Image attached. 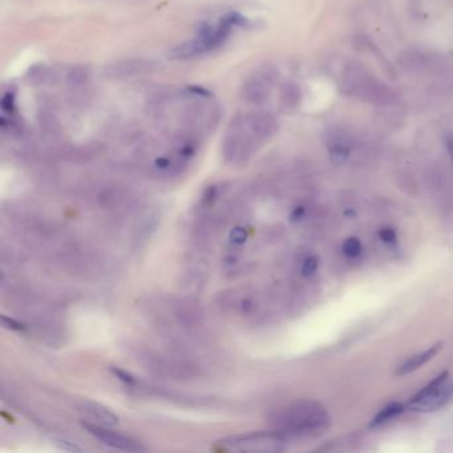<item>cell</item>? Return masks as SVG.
Segmentation results:
<instances>
[{
    "label": "cell",
    "mask_w": 453,
    "mask_h": 453,
    "mask_svg": "<svg viewBox=\"0 0 453 453\" xmlns=\"http://www.w3.org/2000/svg\"><path fill=\"white\" fill-rule=\"evenodd\" d=\"M404 408L406 407L401 403H398V401L391 403L372 419V422L369 423V427H378V425H381L384 423L390 422V420L395 419L396 416H399L401 413H403Z\"/></svg>",
    "instance_id": "12"
},
{
    "label": "cell",
    "mask_w": 453,
    "mask_h": 453,
    "mask_svg": "<svg viewBox=\"0 0 453 453\" xmlns=\"http://www.w3.org/2000/svg\"><path fill=\"white\" fill-rule=\"evenodd\" d=\"M278 431L286 437H315L326 432L330 427V416L326 408L315 401H299L285 411L281 412L276 419Z\"/></svg>",
    "instance_id": "2"
},
{
    "label": "cell",
    "mask_w": 453,
    "mask_h": 453,
    "mask_svg": "<svg viewBox=\"0 0 453 453\" xmlns=\"http://www.w3.org/2000/svg\"><path fill=\"white\" fill-rule=\"evenodd\" d=\"M276 127L275 117L267 112H252L234 118L223 144L225 156L232 161L249 157L259 142L274 135Z\"/></svg>",
    "instance_id": "1"
},
{
    "label": "cell",
    "mask_w": 453,
    "mask_h": 453,
    "mask_svg": "<svg viewBox=\"0 0 453 453\" xmlns=\"http://www.w3.org/2000/svg\"><path fill=\"white\" fill-rule=\"evenodd\" d=\"M451 388L448 381L431 391L420 390L408 403V408L413 412H433L442 408L449 399Z\"/></svg>",
    "instance_id": "5"
},
{
    "label": "cell",
    "mask_w": 453,
    "mask_h": 453,
    "mask_svg": "<svg viewBox=\"0 0 453 453\" xmlns=\"http://www.w3.org/2000/svg\"><path fill=\"white\" fill-rule=\"evenodd\" d=\"M59 444V447L64 449V451H68V452H76V451H80L76 445H72L71 443H68V442H57Z\"/></svg>",
    "instance_id": "18"
},
{
    "label": "cell",
    "mask_w": 453,
    "mask_h": 453,
    "mask_svg": "<svg viewBox=\"0 0 453 453\" xmlns=\"http://www.w3.org/2000/svg\"><path fill=\"white\" fill-rule=\"evenodd\" d=\"M281 109L284 112H291L294 111L299 101H301V91L299 88L294 84L286 85L281 94Z\"/></svg>",
    "instance_id": "11"
},
{
    "label": "cell",
    "mask_w": 453,
    "mask_h": 453,
    "mask_svg": "<svg viewBox=\"0 0 453 453\" xmlns=\"http://www.w3.org/2000/svg\"><path fill=\"white\" fill-rule=\"evenodd\" d=\"M443 348V343H437L432 347L427 348L425 351H423L420 354H416L410 359H407L401 367L396 371V375L398 376H406L408 374H412L415 371H418L419 369H422L424 364H427L428 362H431L437 354L439 351Z\"/></svg>",
    "instance_id": "10"
},
{
    "label": "cell",
    "mask_w": 453,
    "mask_h": 453,
    "mask_svg": "<svg viewBox=\"0 0 453 453\" xmlns=\"http://www.w3.org/2000/svg\"><path fill=\"white\" fill-rule=\"evenodd\" d=\"M84 428L88 432L91 433L92 436H95L97 440H100L101 443L106 444V445L113 448V449L125 451V452H140V451H144V448H142L136 440H133V439H130V437H128V436H124V435L109 431L106 427L85 423Z\"/></svg>",
    "instance_id": "6"
},
{
    "label": "cell",
    "mask_w": 453,
    "mask_h": 453,
    "mask_svg": "<svg viewBox=\"0 0 453 453\" xmlns=\"http://www.w3.org/2000/svg\"><path fill=\"white\" fill-rule=\"evenodd\" d=\"M246 19H243L238 13L226 15L218 26L214 28L211 26H205L200 33L189 42L184 43L174 48L170 57L173 59H190L196 57L202 53L209 52L220 47L222 43L228 39L233 27L235 26H246Z\"/></svg>",
    "instance_id": "3"
},
{
    "label": "cell",
    "mask_w": 453,
    "mask_h": 453,
    "mask_svg": "<svg viewBox=\"0 0 453 453\" xmlns=\"http://www.w3.org/2000/svg\"><path fill=\"white\" fill-rule=\"evenodd\" d=\"M287 437L279 431L234 435L217 442L214 449L228 453H274L286 449Z\"/></svg>",
    "instance_id": "4"
},
{
    "label": "cell",
    "mask_w": 453,
    "mask_h": 453,
    "mask_svg": "<svg viewBox=\"0 0 453 453\" xmlns=\"http://www.w3.org/2000/svg\"><path fill=\"white\" fill-rule=\"evenodd\" d=\"M82 412L84 413L88 419H91L89 424H96V425H101V427H112L116 425L118 423V418L115 413L109 411L104 406L92 403V401H86L82 408Z\"/></svg>",
    "instance_id": "9"
},
{
    "label": "cell",
    "mask_w": 453,
    "mask_h": 453,
    "mask_svg": "<svg viewBox=\"0 0 453 453\" xmlns=\"http://www.w3.org/2000/svg\"><path fill=\"white\" fill-rule=\"evenodd\" d=\"M247 240V233L243 228H234L229 234V241L233 245H242Z\"/></svg>",
    "instance_id": "15"
},
{
    "label": "cell",
    "mask_w": 453,
    "mask_h": 453,
    "mask_svg": "<svg viewBox=\"0 0 453 453\" xmlns=\"http://www.w3.org/2000/svg\"><path fill=\"white\" fill-rule=\"evenodd\" d=\"M327 149L330 161L340 167L343 165L351 153V140L342 130H332L327 138Z\"/></svg>",
    "instance_id": "7"
},
{
    "label": "cell",
    "mask_w": 453,
    "mask_h": 453,
    "mask_svg": "<svg viewBox=\"0 0 453 453\" xmlns=\"http://www.w3.org/2000/svg\"><path fill=\"white\" fill-rule=\"evenodd\" d=\"M270 84H272V79L267 74H258L253 79H250L245 88V99L249 103L253 104H262L270 95Z\"/></svg>",
    "instance_id": "8"
},
{
    "label": "cell",
    "mask_w": 453,
    "mask_h": 453,
    "mask_svg": "<svg viewBox=\"0 0 453 453\" xmlns=\"http://www.w3.org/2000/svg\"><path fill=\"white\" fill-rule=\"evenodd\" d=\"M318 266H319V259L316 257L306 258L305 262L302 264V274L305 276H311L315 273Z\"/></svg>",
    "instance_id": "14"
},
{
    "label": "cell",
    "mask_w": 453,
    "mask_h": 453,
    "mask_svg": "<svg viewBox=\"0 0 453 453\" xmlns=\"http://www.w3.org/2000/svg\"><path fill=\"white\" fill-rule=\"evenodd\" d=\"M447 149H448V153H449L453 162V136L447 138Z\"/></svg>",
    "instance_id": "19"
},
{
    "label": "cell",
    "mask_w": 453,
    "mask_h": 453,
    "mask_svg": "<svg viewBox=\"0 0 453 453\" xmlns=\"http://www.w3.org/2000/svg\"><path fill=\"white\" fill-rule=\"evenodd\" d=\"M380 240L386 243L396 242V233L391 228H384L379 232Z\"/></svg>",
    "instance_id": "16"
},
{
    "label": "cell",
    "mask_w": 453,
    "mask_h": 453,
    "mask_svg": "<svg viewBox=\"0 0 453 453\" xmlns=\"http://www.w3.org/2000/svg\"><path fill=\"white\" fill-rule=\"evenodd\" d=\"M1 322H3L4 326L7 327V328H10V330H13V331H23V330H24V326L21 325V322H18V320H15V319H12V318L3 316V318H1Z\"/></svg>",
    "instance_id": "17"
},
{
    "label": "cell",
    "mask_w": 453,
    "mask_h": 453,
    "mask_svg": "<svg viewBox=\"0 0 453 453\" xmlns=\"http://www.w3.org/2000/svg\"><path fill=\"white\" fill-rule=\"evenodd\" d=\"M343 253L346 254L349 258H357L362 253V243L358 238L355 237H349L346 240V242L343 243Z\"/></svg>",
    "instance_id": "13"
}]
</instances>
